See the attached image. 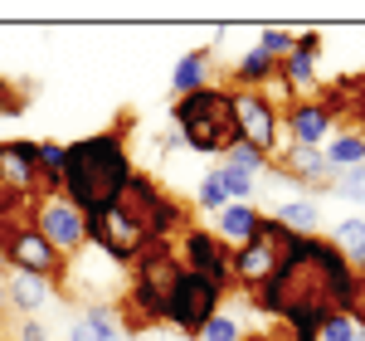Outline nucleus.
Segmentation results:
<instances>
[{
  "label": "nucleus",
  "instance_id": "f257e3e1",
  "mask_svg": "<svg viewBox=\"0 0 365 341\" xmlns=\"http://www.w3.org/2000/svg\"><path fill=\"white\" fill-rule=\"evenodd\" d=\"M351 292V263L341 258L331 239H292L278 258V273L253 292V307L278 317L287 327V341H317L327 317L346 312Z\"/></svg>",
  "mask_w": 365,
  "mask_h": 341
},
{
  "label": "nucleus",
  "instance_id": "f03ea898",
  "mask_svg": "<svg viewBox=\"0 0 365 341\" xmlns=\"http://www.w3.org/2000/svg\"><path fill=\"white\" fill-rule=\"evenodd\" d=\"M190 229V210L180 200H170L151 175H132V185L117 195V205H108L103 215L88 220V244H98L103 254L132 268V258L156 244V239H175Z\"/></svg>",
  "mask_w": 365,
  "mask_h": 341
},
{
  "label": "nucleus",
  "instance_id": "7ed1b4c3",
  "mask_svg": "<svg viewBox=\"0 0 365 341\" xmlns=\"http://www.w3.org/2000/svg\"><path fill=\"white\" fill-rule=\"evenodd\" d=\"M127 137H132V113L122 108V117L113 127L63 146V200L83 220H93L108 205H117V195L132 185L137 166H132V142Z\"/></svg>",
  "mask_w": 365,
  "mask_h": 341
},
{
  "label": "nucleus",
  "instance_id": "20e7f679",
  "mask_svg": "<svg viewBox=\"0 0 365 341\" xmlns=\"http://www.w3.org/2000/svg\"><path fill=\"white\" fill-rule=\"evenodd\" d=\"M180 273H185V263H180L170 239L146 244L132 258V287H127V302H122V327L127 332H146V327L166 322V302L175 292V283H180Z\"/></svg>",
  "mask_w": 365,
  "mask_h": 341
},
{
  "label": "nucleus",
  "instance_id": "39448f33",
  "mask_svg": "<svg viewBox=\"0 0 365 341\" xmlns=\"http://www.w3.org/2000/svg\"><path fill=\"white\" fill-rule=\"evenodd\" d=\"M170 127L180 132V142L200 156H229V146L239 142L234 127V88H200L170 103Z\"/></svg>",
  "mask_w": 365,
  "mask_h": 341
},
{
  "label": "nucleus",
  "instance_id": "423d86ee",
  "mask_svg": "<svg viewBox=\"0 0 365 341\" xmlns=\"http://www.w3.org/2000/svg\"><path fill=\"white\" fill-rule=\"evenodd\" d=\"M39 200V142H0V215H34Z\"/></svg>",
  "mask_w": 365,
  "mask_h": 341
},
{
  "label": "nucleus",
  "instance_id": "0eeeda50",
  "mask_svg": "<svg viewBox=\"0 0 365 341\" xmlns=\"http://www.w3.org/2000/svg\"><path fill=\"white\" fill-rule=\"evenodd\" d=\"M234 127H239V142L253 146L258 156H278L282 151V113L278 103L258 88H234Z\"/></svg>",
  "mask_w": 365,
  "mask_h": 341
},
{
  "label": "nucleus",
  "instance_id": "6e6552de",
  "mask_svg": "<svg viewBox=\"0 0 365 341\" xmlns=\"http://www.w3.org/2000/svg\"><path fill=\"white\" fill-rule=\"evenodd\" d=\"M175 254L185 263V273H200L205 283H215L220 292H234V249L220 244L210 229H185L180 234V244H175Z\"/></svg>",
  "mask_w": 365,
  "mask_h": 341
},
{
  "label": "nucleus",
  "instance_id": "1a4fd4ad",
  "mask_svg": "<svg viewBox=\"0 0 365 341\" xmlns=\"http://www.w3.org/2000/svg\"><path fill=\"white\" fill-rule=\"evenodd\" d=\"M220 302H225V292L215 283H205L200 273H180V283H175V292L166 302V322L175 332H185V337H200L205 322L220 312Z\"/></svg>",
  "mask_w": 365,
  "mask_h": 341
},
{
  "label": "nucleus",
  "instance_id": "9d476101",
  "mask_svg": "<svg viewBox=\"0 0 365 341\" xmlns=\"http://www.w3.org/2000/svg\"><path fill=\"white\" fill-rule=\"evenodd\" d=\"M29 225L44 234V244H49V249H54L63 263H68V258H73V254L88 244V220H83V215H78V210H73L63 195L39 200V205H34V215H29Z\"/></svg>",
  "mask_w": 365,
  "mask_h": 341
},
{
  "label": "nucleus",
  "instance_id": "9b49d317",
  "mask_svg": "<svg viewBox=\"0 0 365 341\" xmlns=\"http://www.w3.org/2000/svg\"><path fill=\"white\" fill-rule=\"evenodd\" d=\"M331 108L322 98H297L292 108H282V137L292 146H322L327 132H331Z\"/></svg>",
  "mask_w": 365,
  "mask_h": 341
},
{
  "label": "nucleus",
  "instance_id": "f8f14e48",
  "mask_svg": "<svg viewBox=\"0 0 365 341\" xmlns=\"http://www.w3.org/2000/svg\"><path fill=\"white\" fill-rule=\"evenodd\" d=\"M268 170H282V175L302 180V185H317V190H331V180H336V170L327 166L322 146H292V142H282V151L268 161Z\"/></svg>",
  "mask_w": 365,
  "mask_h": 341
},
{
  "label": "nucleus",
  "instance_id": "ddd939ff",
  "mask_svg": "<svg viewBox=\"0 0 365 341\" xmlns=\"http://www.w3.org/2000/svg\"><path fill=\"white\" fill-rule=\"evenodd\" d=\"M258 220H263V215H258L253 205H225V210H220V229H215V239L229 244V249H244L253 234H258Z\"/></svg>",
  "mask_w": 365,
  "mask_h": 341
},
{
  "label": "nucleus",
  "instance_id": "4468645a",
  "mask_svg": "<svg viewBox=\"0 0 365 341\" xmlns=\"http://www.w3.org/2000/svg\"><path fill=\"white\" fill-rule=\"evenodd\" d=\"M322 156H327V166L336 170H356V166H365V132L361 127H346V132H336V137H331V142H327V151H322Z\"/></svg>",
  "mask_w": 365,
  "mask_h": 341
},
{
  "label": "nucleus",
  "instance_id": "2eb2a0df",
  "mask_svg": "<svg viewBox=\"0 0 365 341\" xmlns=\"http://www.w3.org/2000/svg\"><path fill=\"white\" fill-rule=\"evenodd\" d=\"M200 88H210V54L190 49V54H180L175 73H170V93L185 98V93H200Z\"/></svg>",
  "mask_w": 365,
  "mask_h": 341
},
{
  "label": "nucleus",
  "instance_id": "dca6fc26",
  "mask_svg": "<svg viewBox=\"0 0 365 341\" xmlns=\"http://www.w3.org/2000/svg\"><path fill=\"white\" fill-rule=\"evenodd\" d=\"M273 78H278V58H268L258 44H253L249 54L234 63V88H258V93H263Z\"/></svg>",
  "mask_w": 365,
  "mask_h": 341
},
{
  "label": "nucleus",
  "instance_id": "f3484780",
  "mask_svg": "<svg viewBox=\"0 0 365 341\" xmlns=\"http://www.w3.org/2000/svg\"><path fill=\"white\" fill-rule=\"evenodd\" d=\"M49 292H54V287L44 283V278H34V273H10V283H5L0 297H10L20 312H39V307L49 302Z\"/></svg>",
  "mask_w": 365,
  "mask_h": 341
},
{
  "label": "nucleus",
  "instance_id": "a211bd4d",
  "mask_svg": "<svg viewBox=\"0 0 365 341\" xmlns=\"http://www.w3.org/2000/svg\"><path fill=\"white\" fill-rule=\"evenodd\" d=\"M73 341H122V322L113 307H88L73 322Z\"/></svg>",
  "mask_w": 365,
  "mask_h": 341
},
{
  "label": "nucleus",
  "instance_id": "6ab92c4d",
  "mask_svg": "<svg viewBox=\"0 0 365 341\" xmlns=\"http://www.w3.org/2000/svg\"><path fill=\"white\" fill-rule=\"evenodd\" d=\"M273 220H278L282 229H292V234L312 239V234H317V225H322V210H317V200H287V205H278V210H273Z\"/></svg>",
  "mask_w": 365,
  "mask_h": 341
},
{
  "label": "nucleus",
  "instance_id": "aec40b11",
  "mask_svg": "<svg viewBox=\"0 0 365 341\" xmlns=\"http://www.w3.org/2000/svg\"><path fill=\"white\" fill-rule=\"evenodd\" d=\"M341 249V258L351 263V268H365V220L361 215H351V220H341L336 225V239H331Z\"/></svg>",
  "mask_w": 365,
  "mask_h": 341
},
{
  "label": "nucleus",
  "instance_id": "412c9836",
  "mask_svg": "<svg viewBox=\"0 0 365 341\" xmlns=\"http://www.w3.org/2000/svg\"><path fill=\"white\" fill-rule=\"evenodd\" d=\"M39 180H44V200L63 195V146L39 142Z\"/></svg>",
  "mask_w": 365,
  "mask_h": 341
},
{
  "label": "nucleus",
  "instance_id": "4be33fe9",
  "mask_svg": "<svg viewBox=\"0 0 365 341\" xmlns=\"http://www.w3.org/2000/svg\"><path fill=\"white\" fill-rule=\"evenodd\" d=\"M278 78H282V83H292V88L317 83V58H312V54H297V49H292V54L278 63Z\"/></svg>",
  "mask_w": 365,
  "mask_h": 341
},
{
  "label": "nucleus",
  "instance_id": "5701e85b",
  "mask_svg": "<svg viewBox=\"0 0 365 341\" xmlns=\"http://www.w3.org/2000/svg\"><path fill=\"white\" fill-rule=\"evenodd\" d=\"M215 175H220V185H225L229 205H249V195H253V175H244V170H234V166H215Z\"/></svg>",
  "mask_w": 365,
  "mask_h": 341
},
{
  "label": "nucleus",
  "instance_id": "b1692460",
  "mask_svg": "<svg viewBox=\"0 0 365 341\" xmlns=\"http://www.w3.org/2000/svg\"><path fill=\"white\" fill-rule=\"evenodd\" d=\"M292 44H297V34H292V29H278V25H268L263 34H258V49H263L268 58H278V63L292 54Z\"/></svg>",
  "mask_w": 365,
  "mask_h": 341
},
{
  "label": "nucleus",
  "instance_id": "393cba45",
  "mask_svg": "<svg viewBox=\"0 0 365 341\" xmlns=\"http://www.w3.org/2000/svg\"><path fill=\"white\" fill-rule=\"evenodd\" d=\"M346 317L365 337V268H351V292H346Z\"/></svg>",
  "mask_w": 365,
  "mask_h": 341
},
{
  "label": "nucleus",
  "instance_id": "a878e982",
  "mask_svg": "<svg viewBox=\"0 0 365 341\" xmlns=\"http://www.w3.org/2000/svg\"><path fill=\"white\" fill-rule=\"evenodd\" d=\"M225 166L244 170V175H258V170H268V156H258V151H253V146L234 142V146H229V156H225Z\"/></svg>",
  "mask_w": 365,
  "mask_h": 341
},
{
  "label": "nucleus",
  "instance_id": "bb28decb",
  "mask_svg": "<svg viewBox=\"0 0 365 341\" xmlns=\"http://www.w3.org/2000/svg\"><path fill=\"white\" fill-rule=\"evenodd\" d=\"M331 195H341V200H356V205H365V166H356V170H341L336 180H331Z\"/></svg>",
  "mask_w": 365,
  "mask_h": 341
},
{
  "label": "nucleus",
  "instance_id": "cd10ccee",
  "mask_svg": "<svg viewBox=\"0 0 365 341\" xmlns=\"http://www.w3.org/2000/svg\"><path fill=\"white\" fill-rule=\"evenodd\" d=\"M317 341H365V337L356 332V322H351L346 312H336V317H327V322H322Z\"/></svg>",
  "mask_w": 365,
  "mask_h": 341
},
{
  "label": "nucleus",
  "instance_id": "c85d7f7f",
  "mask_svg": "<svg viewBox=\"0 0 365 341\" xmlns=\"http://www.w3.org/2000/svg\"><path fill=\"white\" fill-rule=\"evenodd\" d=\"M29 103V88H15L5 73H0V117H20Z\"/></svg>",
  "mask_w": 365,
  "mask_h": 341
},
{
  "label": "nucleus",
  "instance_id": "c756f323",
  "mask_svg": "<svg viewBox=\"0 0 365 341\" xmlns=\"http://www.w3.org/2000/svg\"><path fill=\"white\" fill-rule=\"evenodd\" d=\"M195 200H200V210H215V215H220V210L229 205V195H225V185H220V175H215V170H210V175L200 180Z\"/></svg>",
  "mask_w": 365,
  "mask_h": 341
},
{
  "label": "nucleus",
  "instance_id": "7c9ffc66",
  "mask_svg": "<svg viewBox=\"0 0 365 341\" xmlns=\"http://www.w3.org/2000/svg\"><path fill=\"white\" fill-rule=\"evenodd\" d=\"M200 341H239V322H234V317H225V312H215L210 322H205Z\"/></svg>",
  "mask_w": 365,
  "mask_h": 341
},
{
  "label": "nucleus",
  "instance_id": "2f4dec72",
  "mask_svg": "<svg viewBox=\"0 0 365 341\" xmlns=\"http://www.w3.org/2000/svg\"><path fill=\"white\" fill-rule=\"evenodd\" d=\"M292 49H297V54H322V34H317V29H307V34H297V44H292Z\"/></svg>",
  "mask_w": 365,
  "mask_h": 341
},
{
  "label": "nucleus",
  "instance_id": "473e14b6",
  "mask_svg": "<svg viewBox=\"0 0 365 341\" xmlns=\"http://www.w3.org/2000/svg\"><path fill=\"white\" fill-rule=\"evenodd\" d=\"M20 341H49V332H44L34 317H25V327H20Z\"/></svg>",
  "mask_w": 365,
  "mask_h": 341
},
{
  "label": "nucleus",
  "instance_id": "72a5a7b5",
  "mask_svg": "<svg viewBox=\"0 0 365 341\" xmlns=\"http://www.w3.org/2000/svg\"><path fill=\"white\" fill-rule=\"evenodd\" d=\"M175 146H180V132H175V127H170L166 137H161V156H166V151H175Z\"/></svg>",
  "mask_w": 365,
  "mask_h": 341
},
{
  "label": "nucleus",
  "instance_id": "f704fd0d",
  "mask_svg": "<svg viewBox=\"0 0 365 341\" xmlns=\"http://www.w3.org/2000/svg\"><path fill=\"white\" fill-rule=\"evenodd\" d=\"M239 341H287V337H273V332H263V337H239Z\"/></svg>",
  "mask_w": 365,
  "mask_h": 341
},
{
  "label": "nucleus",
  "instance_id": "c9c22d12",
  "mask_svg": "<svg viewBox=\"0 0 365 341\" xmlns=\"http://www.w3.org/2000/svg\"><path fill=\"white\" fill-rule=\"evenodd\" d=\"M361 132H365V122H361Z\"/></svg>",
  "mask_w": 365,
  "mask_h": 341
}]
</instances>
